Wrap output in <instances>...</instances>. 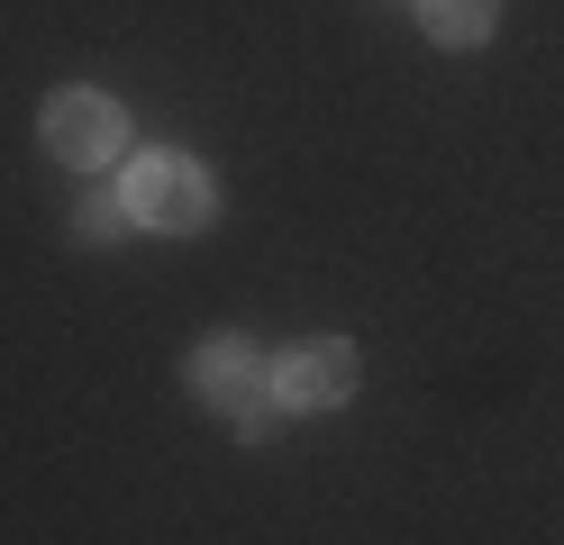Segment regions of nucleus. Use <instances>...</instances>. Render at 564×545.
Listing matches in <instances>:
<instances>
[{
	"mask_svg": "<svg viewBox=\"0 0 564 545\" xmlns=\"http://www.w3.org/2000/svg\"><path fill=\"white\" fill-rule=\"evenodd\" d=\"M119 209L137 228H155V237H200L209 218H219V182H209L200 155L147 145V155H128V173H119Z\"/></svg>",
	"mask_w": 564,
	"mask_h": 545,
	"instance_id": "nucleus-1",
	"label": "nucleus"
},
{
	"mask_svg": "<svg viewBox=\"0 0 564 545\" xmlns=\"http://www.w3.org/2000/svg\"><path fill=\"white\" fill-rule=\"evenodd\" d=\"M37 137H46V155H55V164L100 173V164H119V155H128V109H119L110 91H91V83H64V91L37 109Z\"/></svg>",
	"mask_w": 564,
	"mask_h": 545,
	"instance_id": "nucleus-2",
	"label": "nucleus"
},
{
	"mask_svg": "<svg viewBox=\"0 0 564 545\" xmlns=\"http://www.w3.org/2000/svg\"><path fill=\"white\" fill-rule=\"evenodd\" d=\"M356 382H365V355L346 346V337H301V346H282V363H273V400H282L292 418L346 410Z\"/></svg>",
	"mask_w": 564,
	"mask_h": 545,
	"instance_id": "nucleus-3",
	"label": "nucleus"
},
{
	"mask_svg": "<svg viewBox=\"0 0 564 545\" xmlns=\"http://www.w3.org/2000/svg\"><path fill=\"white\" fill-rule=\"evenodd\" d=\"M183 382H192L219 418H237L246 400H264V391H273V363H264L256 337H237V327H209V337L183 355Z\"/></svg>",
	"mask_w": 564,
	"mask_h": 545,
	"instance_id": "nucleus-4",
	"label": "nucleus"
},
{
	"mask_svg": "<svg viewBox=\"0 0 564 545\" xmlns=\"http://www.w3.org/2000/svg\"><path fill=\"white\" fill-rule=\"evenodd\" d=\"M419 10V28H429V46H482L491 28H501V0H410Z\"/></svg>",
	"mask_w": 564,
	"mask_h": 545,
	"instance_id": "nucleus-5",
	"label": "nucleus"
},
{
	"mask_svg": "<svg viewBox=\"0 0 564 545\" xmlns=\"http://www.w3.org/2000/svg\"><path fill=\"white\" fill-rule=\"evenodd\" d=\"M128 237H137V218L119 209V192H110V200H83V209H74V246L110 254V246H128Z\"/></svg>",
	"mask_w": 564,
	"mask_h": 545,
	"instance_id": "nucleus-6",
	"label": "nucleus"
},
{
	"mask_svg": "<svg viewBox=\"0 0 564 545\" xmlns=\"http://www.w3.org/2000/svg\"><path fill=\"white\" fill-rule=\"evenodd\" d=\"M228 427H237V436H246V446H264V436H273V427H282V400H273V391H264V400H246V410H237V418H228Z\"/></svg>",
	"mask_w": 564,
	"mask_h": 545,
	"instance_id": "nucleus-7",
	"label": "nucleus"
}]
</instances>
